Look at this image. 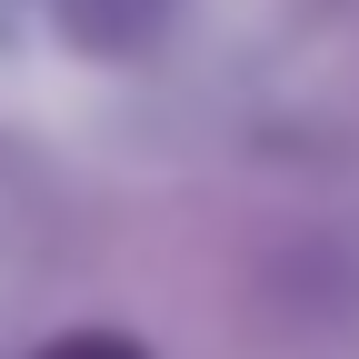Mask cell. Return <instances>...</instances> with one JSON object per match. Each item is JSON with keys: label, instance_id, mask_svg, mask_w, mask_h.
<instances>
[{"label": "cell", "instance_id": "1", "mask_svg": "<svg viewBox=\"0 0 359 359\" xmlns=\"http://www.w3.org/2000/svg\"><path fill=\"white\" fill-rule=\"evenodd\" d=\"M60 359H130V349H110V339H80V349H60Z\"/></svg>", "mask_w": 359, "mask_h": 359}]
</instances>
